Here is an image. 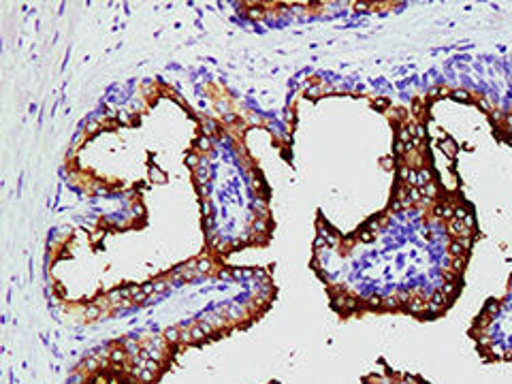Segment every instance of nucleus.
I'll return each mask as SVG.
<instances>
[{
  "label": "nucleus",
  "mask_w": 512,
  "mask_h": 384,
  "mask_svg": "<svg viewBox=\"0 0 512 384\" xmlns=\"http://www.w3.org/2000/svg\"><path fill=\"white\" fill-rule=\"evenodd\" d=\"M485 361H512V276L502 299H489L470 329Z\"/></svg>",
  "instance_id": "1"
}]
</instances>
